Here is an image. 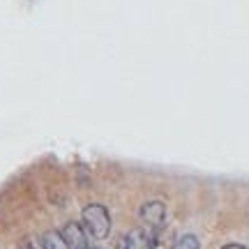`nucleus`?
Here are the masks:
<instances>
[{
	"mask_svg": "<svg viewBox=\"0 0 249 249\" xmlns=\"http://www.w3.org/2000/svg\"><path fill=\"white\" fill-rule=\"evenodd\" d=\"M60 235L65 240V245H67V249H90L88 233H86V229L79 222H70L60 231Z\"/></svg>",
	"mask_w": 249,
	"mask_h": 249,
	"instance_id": "7ed1b4c3",
	"label": "nucleus"
},
{
	"mask_svg": "<svg viewBox=\"0 0 249 249\" xmlns=\"http://www.w3.org/2000/svg\"><path fill=\"white\" fill-rule=\"evenodd\" d=\"M81 226L86 229L90 238L95 240H104L111 233V214H108L107 205L102 203H88L81 210Z\"/></svg>",
	"mask_w": 249,
	"mask_h": 249,
	"instance_id": "f257e3e1",
	"label": "nucleus"
},
{
	"mask_svg": "<svg viewBox=\"0 0 249 249\" xmlns=\"http://www.w3.org/2000/svg\"><path fill=\"white\" fill-rule=\"evenodd\" d=\"M90 249H92V247H90Z\"/></svg>",
	"mask_w": 249,
	"mask_h": 249,
	"instance_id": "423d86ee",
	"label": "nucleus"
},
{
	"mask_svg": "<svg viewBox=\"0 0 249 249\" xmlns=\"http://www.w3.org/2000/svg\"><path fill=\"white\" fill-rule=\"evenodd\" d=\"M42 245H44V249H67V245H65V240H62V235L58 231H49L42 235Z\"/></svg>",
	"mask_w": 249,
	"mask_h": 249,
	"instance_id": "20e7f679",
	"label": "nucleus"
},
{
	"mask_svg": "<svg viewBox=\"0 0 249 249\" xmlns=\"http://www.w3.org/2000/svg\"><path fill=\"white\" fill-rule=\"evenodd\" d=\"M222 249H247L245 245H240V242H229V245H224Z\"/></svg>",
	"mask_w": 249,
	"mask_h": 249,
	"instance_id": "39448f33",
	"label": "nucleus"
},
{
	"mask_svg": "<svg viewBox=\"0 0 249 249\" xmlns=\"http://www.w3.org/2000/svg\"><path fill=\"white\" fill-rule=\"evenodd\" d=\"M141 229L150 238H160L161 231H164V226H166V205L164 201H157V198H152L148 203L141 205Z\"/></svg>",
	"mask_w": 249,
	"mask_h": 249,
	"instance_id": "f03ea898",
	"label": "nucleus"
}]
</instances>
